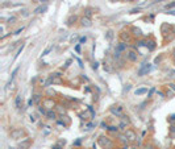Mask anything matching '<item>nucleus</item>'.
I'll return each instance as SVG.
<instances>
[{"mask_svg":"<svg viewBox=\"0 0 175 149\" xmlns=\"http://www.w3.org/2000/svg\"><path fill=\"white\" fill-rule=\"evenodd\" d=\"M99 144H100L103 148H106V149H109V148H112V141H111L108 137H100L99 139Z\"/></svg>","mask_w":175,"mask_h":149,"instance_id":"obj_2","label":"nucleus"},{"mask_svg":"<svg viewBox=\"0 0 175 149\" xmlns=\"http://www.w3.org/2000/svg\"><path fill=\"white\" fill-rule=\"evenodd\" d=\"M15 21H16V17H12V19H9V20H8L9 24H15Z\"/></svg>","mask_w":175,"mask_h":149,"instance_id":"obj_21","label":"nucleus"},{"mask_svg":"<svg viewBox=\"0 0 175 149\" xmlns=\"http://www.w3.org/2000/svg\"><path fill=\"white\" fill-rule=\"evenodd\" d=\"M133 32H134V34H136V36H141V31H139V29H137V28H133Z\"/></svg>","mask_w":175,"mask_h":149,"instance_id":"obj_16","label":"nucleus"},{"mask_svg":"<svg viewBox=\"0 0 175 149\" xmlns=\"http://www.w3.org/2000/svg\"><path fill=\"white\" fill-rule=\"evenodd\" d=\"M91 16V9H86L84 11V17H90Z\"/></svg>","mask_w":175,"mask_h":149,"instance_id":"obj_17","label":"nucleus"},{"mask_svg":"<svg viewBox=\"0 0 175 149\" xmlns=\"http://www.w3.org/2000/svg\"><path fill=\"white\" fill-rule=\"evenodd\" d=\"M111 111H112V113H115V115L121 116V107H112Z\"/></svg>","mask_w":175,"mask_h":149,"instance_id":"obj_9","label":"nucleus"},{"mask_svg":"<svg viewBox=\"0 0 175 149\" xmlns=\"http://www.w3.org/2000/svg\"><path fill=\"white\" fill-rule=\"evenodd\" d=\"M80 24H82V26L90 28L92 25V21H91L90 17H82V19H80Z\"/></svg>","mask_w":175,"mask_h":149,"instance_id":"obj_6","label":"nucleus"},{"mask_svg":"<svg viewBox=\"0 0 175 149\" xmlns=\"http://www.w3.org/2000/svg\"><path fill=\"white\" fill-rule=\"evenodd\" d=\"M46 9H48V7H46V5H44V7H38V8H36L34 13H42V12H45Z\"/></svg>","mask_w":175,"mask_h":149,"instance_id":"obj_13","label":"nucleus"},{"mask_svg":"<svg viewBox=\"0 0 175 149\" xmlns=\"http://www.w3.org/2000/svg\"><path fill=\"white\" fill-rule=\"evenodd\" d=\"M21 102H22V98H21V95H17V96H16V102H15V103H16V107H17V108H20V107H21Z\"/></svg>","mask_w":175,"mask_h":149,"instance_id":"obj_12","label":"nucleus"},{"mask_svg":"<svg viewBox=\"0 0 175 149\" xmlns=\"http://www.w3.org/2000/svg\"><path fill=\"white\" fill-rule=\"evenodd\" d=\"M108 129H109V131H112V132H117V131H119L117 127H109Z\"/></svg>","mask_w":175,"mask_h":149,"instance_id":"obj_20","label":"nucleus"},{"mask_svg":"<svg viewBox=\"0 0 175 149\" xmlns=\"http://www.w3.org/2000/svg\"><path fill=\"white\" fill-rule=\"evenodd\" d=\"M170 87H171V88H172V90L175 91V84H170Z\"/></svg>","mask_w":175,"mask_h":149,"instance_id":"obj_24","label":"nucleus"},{"mask_svg":"<svg viewBox=\"0 0 175 149\" xmlns=\"http://www.w3.org/2000/svg\"><path fill=\"white\" fill-rule=\"evenodd\" d=\"M34 100H36V102H38V100H40V95H38V94L34 95Z\"/></svg>","mask_w":175,"mask_h":149,"instance_id":"obj_23","label":"nucleus"},{"mask_svg":"<svg viewBox=\"0 0 175 149\" xmlns=\"http://www.w3.org/2000/svg\"><path fill=\"white\" fill-rule=\"evenodd\" d=\"M174 62H175V61H174Z\"/></svg>","mask_w":175,"mask_h":149,"instance_id":"obj_27","label":"nucleus"},{"mask_svg":"<svg viewBox=\"0 0 175 149\" xmlns=\"http://www.w3.org/2000/svg\"><path fill=\"white\" fill-rule=\"evenodd\" d=\"M148 93V88H138V90H136V95H144V94H146Z\"/></svg>","mask_w":175,"mask_h":149,"instance_id":"obj_14","label":"nucleus"},{"mask_svg":"<svg viewBox=\"0 0 175 149\" xmlns=\"http://www.w3.org/2000/svg\"><path fill=\"white\" fill-rule=\"evenodd\" d=\"M125 136H126V139L129 141H136L137 140V135H136L134 131H132V129H126L125 131Z\"/></svg>","mask_w":175,"mask_h":149,"instance_id":"obj_4","label":"nucleus"},{"mask_svg":"<svg viewBox=\"0 0 175 149\" xmlns=\"http://www.w3.org/2000/svg\"><path fill=\"white\" fill-rule=\"evenodd\" d=\"M25 135V132H24V129H21V128H16V129H13V131H11V137L12 139H15V140H17V139H21L22 136Z\"/></svg>","mask_w":175,"mask_h":149,"instance_id":"obj_1","label":"nucleus"},{"mask_svg":"<svg viewBox=\"0 0 175 149\" xmlns=\"http://www.w3.org/2000/svg\"><path fill=\"white\" fill-rule=\"evenodd\" d=\"M46 116H48L49 119H51V120H54V119L57 117V113H55L54 111H51V110H49L48 112H46Z\"/></svg>","mask_w":175,"mask_h":149,"instance_id":"obj_11","label":"nucleus"},{"mask_svg":"<svg viewBox=\"0 0 175 149\" xmlns=\"http://www.w3.org/2000/svg\"><path fill=\"white\" fill-rule=\"evenodd\" d=\"M126 57H128V59H129V61L134 62V61H137V58H138V54L136 53V51L130 50V51H128V53H126Z\"/></svg>","mask_w":175,"mask_h":149,"instance_id":"obj_7","label":"nucleus"},{"mask_svg":"<svg viewBox=\"0 0 175 149\" xmlns=\"http://www.w3.org/2000/svg\"><path fill=\"white\" fill-rule=\"evenodd\" d=\"M172 7H175V2H172V3H170L167 5V8H172Z\"/></svg>","mask_w":175,"mask_h":149,"instance_id":"obj_22","label":"nucleus"},{"mask_svg":"<svg viewBox=\"0 0 175 149\" xmlns=\"http://www.w3.org/2000/svg\"><path fill=\"white\" fill-rule=\"evenodd\" d=\"M174 32H175V26H174Z\"/></svg>","mask_w":175,"mask_h":149,"instance_id":"obj_25","label":"nucleus"},{"mask_svg":"<svg viewBox=\"0 0 175 149\" xmlns=\"http://www.w3.org/2000/svg\"><path fill=\"white\" fill-rule=\"evenodd\" d=\"M44 106L48 107V108H53V107H54V102L51 100V99H48V100L44 102Z\"/></svg>","mask_w":175,"mask_h":149,"instance_id":"obj_10","label":"nucleus"},{"mask_svg":"<svg viewBox=\"0 0 175 149\" xmlns=\"http://www.w3.org/2000/svg\"><path fill=\"white\" fill-rule=\"evenodd\" d=\"M150 65L149 64H144V66H142V69H139V71H138V75L139 77H142V75H145V74H148L149 71H150Z\"/></svg>","mask_w":175,"mask_h":149,"instance_id":"obj_5","label":"nucleus"},{"mask_svg":"<svg viewBox=\"0 0 175 149\" xmlns=\"http://www.w3.org/2000/svg\"><path fill=\"white\" fill-rule=\"evenodd\" d=\"M62 144H65V141H63V142L61 141V142H59V144H58V145H54V146H53V148H51V149H62V148H61V145H62Z\"/></svg>","mask_w":175,"mask_h":149,"instance_id":"obj_18","label":"nucleus"},{"mask_svg":"<svg viewBox=\"0 0 175 149\" xmlns=\"http://www.w3.org/2000/svg\"><path fill=\"white\" fill-rule=\"evenodd\" d=\"M120 37H121L122 41H129V40H130V34L128 33V32H122L120 34Z\"/></svg>","mask_w":175,"mask_h":149,"instance_id":"obj_8","label":"nucleus"},{"mask_svg":"<svg viewBox=\"0 0 175 149\" xmlns=\"http://www.w3.org/2000/svg\"><path fill=\"white\" fill-rule=\"evenodd\" d=\"M32 145V140L30 139H25V140H22L19 145H17V149H29Z\"/></svg>","mask_w":175,"mask_h":149,"instance_id":"obj_3","label":"nucleus"},{"mask_svg":"<svg viewBox=\"0 0 175 149\" xmlns=\"http://www.w3.org/2000/svg\"><path fill=\"white\" fill-rule=\"evenodd\" d=\"M174 57H175V51H174Z\"/></svg>","mask_w":175,"mask_h":149,"instance_id":"obj_26","label":"nucleus"},{"mask_svg":"<svg viewBox=\"0 0 175 149\" xmlns=\"http://www.w3.org/2000/svg\"><path fill=\"white\" fill-rule=\"evenodd\" d=\"M75 20H77V17H75V16L70 17V19H68V25H71V24H73V21H75Z\"/></svg>","mask_w":175,"mask_h":149,"instance_id":"obj_19","label":"nucleus"},{"mask_svg":"<svg viewBox=\"0 0 175 149\" xmlns=\"http://www.w3.org/2000/svg\"><path fill=\"white\" fill-rule=\"evenodd\" d=\"M51 49H53V46H48V48H46V49L44 50V53H42V57H44V55H48L50 51H51Z\"/></svg>","mask_w":175,"mask_h":149,"instance_id":"obj_15","label":"nucleus"}]
</instances>
